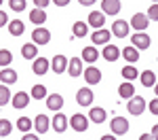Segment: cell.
Listing matches in <instances>:
<instances>
[{
  "label": "cell",
  "mask_w": 158,
  "mask_h": 140,
  "mask_svg": "<svg viewBox=\"0 0 158 140\" xmlns=\"http://www.w3.org/2000/svg\"><path fill=\"white\" fill-rule=\"evenodd\" d=\"M78 2H80L82 7H93V4H95L97 0H78Z\"/></svg>",
  "instance_id": "b9f144b4"
},
{
  "label": "cell",
  "mask_w": 158,
  "mask_h": 140,
  "mask_svg": "<svg viewBox=\"0 0 158 140\" xmlns=\"http://www.w3.org/2000/svg\"><path fill=\"white\" fill-rule=\"evenodd\" d=\"M32 125H34V121L30 117H19V121H17V129L19 132H30Z\"/></svg>",
  "instance_id": "d6a6232c"
},
{
  "label": "cell",
  "mask_w": 158,
  "mask_h": 140,
  "mask_svg": "<svg viewBox=\"0 0 158 140\" xmlns=\"http://www.w3.org/2000/svg\"><path fill=\"white\" fill-rule=\"evenodd\" d=\"M129 21H122V19H116L114 24H112V34L114 36H118V38H124L127 34H129Z\"/></svg>",
  "instance_id": "7c38bea8"
},
{
  "label": "cell",
  "mask_w": 158,
  "mask_h": 140,
  "mask_svg": "<svg viewBox=\"0 0 158 140\" xmlns=\"http://www.w3.org/2000/svg\"><path fill=\"white\" fill-rule=\"evenodd\" d=\"M86 30H89V24H86V21H76V24L72 25V32H74L76 38L86 36Z\"/></svg>",
  "instance_id": "f546056e"
},
{
  "label": "cell",
  "mask_w": 158,
  "mask_h": 140,
  "mask_svg": "<svg viewBox=\"0 0 158 140\" xmlns=\"http://www.w3.org/2000/svg\"><path fill=\"white\" fill-rule=\"evenodd\" d=\"M70 127H72L74 132H86L89 129V117L85 115H72L70 117Z\"/></svg>",
  "instance_id": "3957f363"
},
{
  "label": "cell",
  "mask_w": 158,
  "mask_h": 140,
  "mask_svg": "<svg viewBox=\"0 0 158 140\" xmlns=\"http://www.w3.org/2000/svg\"><path fill=\"white\" fill-rule=\"evenodd\" d=\"M49 68H51V62L47 60V57H34V64H32L34 75H38V76L47 75V72H49Z\"/></svg>",
  "instance_id": "ba28073f"
},
{
  "label": "cell",
  "mask_w": 158,
  "mask_h": 140,
  "mask_svg": "<svg viewBox=\"0 0 158 140\" xmlns=\"http://www.w3.org/2000/svg\"><path fill=\"white\" fill-rule=\"evenodd\" d=\"M122 57L129 64H137L139 62V49L133 47V45H131V47H124V49H122Z\"/></svg>",
  "instance_id": "44dd1931"
},
{
  "label": "cell",
  "mask_w": 158,
  "mask_h": 140,
  "mask_svg": "<svg viewBox=\"0 0 158 140\" xmlns=\"http://www.w3.org/2000/svg\"><path fill=\"white\" fill-rule=\"evenodd\" d=\"M122 76H124L127 81L137 79V68H135V66H124V68H122Z\"/></svg>",
  "instance_id": "e575fe53"
},
{
  "label": "cell",
  "mask_w": 158,
  "mask_h": 140,
  "mask_svg": "<svg viewBox=\"0 0 158 140\" xmlns=\"http://www.w3.org/2000/svg\"><path fill=\"white\" fill-rule=\"evenodd\" d=\"M152 138L158 140V125H154V129H152Z\"/></svg>",
  "instance_id": "f6af8a7d"
},
{
  "label": "cell",
  "mask_w": 158,
  "mask_h": 140,
  "mask_svg": "<svg viewBox=\"0 0 158 140\" xmlns=\"http://www.w3.org/2000/svg\"><path fill=\"white\" fill-rule=\"evenodd\" d=\"M11 104H13V108H25L27 104H30V93H25V91H19V93H15L13 96V100H11Z\"/></svg>",
  "instance_id": "e0dca14e"
},
{
  "label": "cell",
  "mask_w": 158,
  "mask_h": 140,
  "mask_svg": "<svg viewBox=\"0 0 158 140\" xmlns=\"http://www.w3.org/2000/svg\"><path fill=\"white\" fill-rule=\"evenodd\" d=\"M9 32H11L13 36H21L23 34V30H25V25H23V21L21 19H13V21H9Z\"/></svg>",
  "instance_id": "83f0119b"
},
{
  "label": "cell",
  "mask_w": 158,
  "mask_h": 140,
  "mask_svg": "<svg viewBox=\"0 0 158 140\" xmlns=\"http://www.w3.org/2000/svg\"><path fill=\"white\" fill-rule=\"evenodd\" d=\"M148 19H154V21H158V2H152V7L148 9Z\"/></svg>",
  "instance_id": "74e56055"
},
{
  "label": "cell",
  "mask_w": 158,
  "mask_h": 140,
  "mask_svg": "<svg viewBox=\"0 0 158 140\" xmlns=\"http://www.w3.org/2000/svg\"><path fill=\"white\" fill-rule=\"evenodd\" d=\"M30 21H32L34 25H42L44 21H47V13H44V9L34 7V11L30 13Z\"/></svg>",
  "instance_id": "cb8c5ba5"
},
{
  "label": "cell",
  "mask_w": 158,
  "mask_h": 140,
  "mask_svg": "<svg viewBox=\"0 0 158 140\" xmlns=\"http://www.w3.org/2000/svg\"><path fill=\"white\" fill-rule=\"evenodd\" d=\"M6 24H9V15L4 11H0V28H4Z\"/></svg>",
  "instance_id": "60d3db41"
},
{
  "label": "cell",
  "mask_w": 158,
  "mask_h": 140,
  "mask_svg": "<svg viewBox=\"0 0 158 140\" xmlns=\"http://www.w3.org/2000/svg\"><path fill=\"white\" fill-rule=\"evenodd\" d=\"M38 45L36 43H25L23 47H21V55H23L25 60H34V57H38Z\"/></svg>",
  "instance_id": "d4e9b609"
},
{
  "label": "cell",
  "mask_w": 158,
  "mask_h": 140,
  "mask_svg": "<svg viewBox=\"0 0 158 140\" xmlns=\"http://www.w3.org/2000/svg\"><path fill=\"white\" fill-rule=\"evenodd\" d=\"M93 100H95V96H93V89L80 87L78 91H76V102H78L80 106H91V104H93Z\"/></svg>",
  "instance_id": "5b68a950"
},
{
  "label": "cell",
  "mask_w": 158,
  "mask_h": 140,
  "mask_svg": "<svg viewBox=\"0 0 158 140\" xmlns=\"http://www.w3.org/2000/svg\"><path fill=\"white\" fill-rule=\"evenodd\" d=\"M127 111L135 117H139V115L146 111V100L141 98V96H131L129 98V104H127Z\"/></svg>",
  "instance_id": "6da1fadb"
},
{
  "label": "cell",
  "mask_w": 158,
  "mask_h": 140,
  "mask_svg": "<svg viewBox=\"0 0 158 140\" xmlns=\"http://www.w3.org/2000/svg\"><path fill=\"white\" fill-rule=\"evenodd\" d=\"M65 127H68V117L61 115V113H57L55 117H53V129H55L57 134H63Z\"/></svg>",
  "instance_id": "ffe728a7"
},
{
  "label": "cell",
  "mask_w": 158,
  "mask_h": 140,
  "mask_svg": "<svg viewBox=\"0 0 158 140\" xmlns=\"http://www.w3.org/2000/svg\"><path fill=\"white\" fill-rule=\"evenodd\" d=\"M131 40H133V47H137V49H148L150 43H152L146 32H135L133 36H131Z\"/></svg>",
  "instance_id": "4fadbf2b"
},
{
  "label": "cell",
  "mask_w": 158,
  "mask_h": 140,
  "mask_svg": "<svg viewBox=\"0 0 158 140\" xmlns=\"http://www.w3.org/2000/svg\"><path fill=\"white\" fill-rule=\"evenodd\" d=\"M110 36H112L110 30H106V28H97V30L91 34V40H93V45H108Z\"/></svg>",
  "instance_id": "52a82bcc"
},
{
  "label": "cell",
  "mask_w": 158,
  "mask_h": 140,
  "mask_svg": "<svg viewBox=\"0 0 158 140\" xmlns=\"http://www.w3.org/2000/svg\"><path fill=\"white\" fill-rule=\"evenodd\" d=\"M0 81L4 85H13V83H17V72L13 68H2L0 70Z\"/></svg>",
  "instance_id": "603a6c76"
},
{
  "label": "cell",
  "mask_w": 158,
  "mask_h": 140,
  "mask_svg": "<svg viewBox=\"0 0 158 140\" xmlns=\"http://www.w3.org/2000/svg\"><path fill=\"white\" fill-rule=\"evenodd\" d=\"M82 62H89V64H93V62H97L99 60V51L95 49V47H85L82 49Z\"/></svg>",
  "instance_id": "484cf974"
},
{
  "label": "cell",
  "mask_w": 158,
  "mask_h": 140,
  "mask_svg": "<svg viewBox=\"0 0 158 140\" xmlns=\"http://www.w3.org/2000/svg\"><path fill=\"white\" fill-rule=\"evenodd\" d=\"M34 127H36L38 134H47V129L51 127V121L47 115H36V119H34Z\"/></svg>",
  "instance_id": "ac0fdd59"
},
{
  "label": "cell",
  "mask_w": 158,
  "mask_h": 140,
  "mask_svg": "<svg viewBox=\"0 0 158 140\" xmlns=\"http://www.w3.org/2000/svg\"><path fill=\"white\" fill-rule=\"evenodd\" d=\"M68 72L72 79L82 75V57H70V62H68Z\"/></svg>",
  "instance_id": "5bb4252c"
},
{
  "label": "cell",
  "mask_w": 158,
  "mask_h": 140,
  "mask_svg": "<svg viewBox=\"0 0 158 140\" xmlns=\"http://www.w3.org/2000/svg\"><path fill=\"white\" fill-rule=\"evenodd\" d=\"M154 93H156V96H158V81H156V83H154Z\"/></svg>",
  "instance_id": "bcb514c9"
},
{
  "label": "cell",
  "mask_w": 158,
  "mask_h": 140,
  "mask_svg": "<svg viewBox=\"0 0 158 140\" xmlns=\"http://www.w3.org/2000/svg\"><path fill=\"white\" fill-rule=\"evenodd\" d=\"M47 106H49L51 111H61L63 108V96H59V93L47 96Z\"/></svg>",
  "instance_id": "7402d4cb"
},
{
  "label": "cell",
  "mask_w": 158,
  "mask_h": 140,
  "mask_svg": "<svg viewBox=\"0 0 158 140\" xmlns=\"http://www.w3.org/2000/svg\"><path fill=\"white\" fill-rule=\"evenodd\" d=\"M106 117H108V113H106L103 108H99V106H93V108L89 111V121H93V123H103Z\"/></svg>",
  "instance_id": "d6986e66"
},
{
  "label": "cell",
  "mask_w": 158,
  "mask_h": 140,
  "mask_svg": "<svg viewBox=\"0 0 158 140\" xmlns=\"http://www.w3.org/2000/svg\"><path fill=\"white\" fill-rule=\"evenodd\" d=\"M86 24L91 25V28H103V24H106V15H103V11H93L89 13V19H86Z\"/></svg>",
  "instance_id": "8fae6325"
},
{
  "label": "cell",
  "mask_w": 158,
  "mask_h": 140,
  "mask_svg": "<svg viewBox=\"0 0 158 140\" xmlns=\"http://www.w3.org/2000/svg\"><path fill=\"white\" fill-rule=\"evenodd\" d=\"M51 68H53V72L63 75V72L68 70V57H65V55H55L53 62H51Z\"/></svg>",
  "instance_id": "9a60e30c"
},
{
  "label": "cell",
  "mask_w": 158,
  "mask_h": 140,
  "mask_svg": "<svg viewBox=\"0 0 158 140\" xmlns=\"http://www.w3.org/2000/svg\"><path fill=\"white\" fill-rule=\"evenodd\" d=\"M53 4H57V7H65V4H70V0H53Z\"/></svg>",
  "instance_id": "7bdbcfd3"
},
{
  "label": "cell",
  "mask_w": 158,
  "mask_h": 140,
  "mask_svg": "<svg viewBox=\"0 0 158 140\" xmlns=\"http://www.w3.org/2000/svg\"><path fill=\"white\" fill-rule=\"evenodd\" d=\"M11 129H13V125L9 119H0V138H6L11 134Z\"/></svg>",
  "instance_id": "836d02e7"
},
{
  "label": "cell",
  "mask_w": 158,
  "mask_h": 140,
  "mask_svg": "<svg viewBox=\"0 0 158 140\" xmlns=\"http://www.w3.org/2000/svg\"><path fill=\"white\" fill-rule=\"evenodd\" d=\"M139 81H141L143 87H154V83H156L158 79H156V75H154L152 70H143V72L139 75Z\"/></svg>",
  "instance_id": "4316f807"
},
{
  "label": "cell",
  "mask_w": 158,
  "mask_h": 140,
  "mask_svg": "<svg viewBox=\"0 0 158 140\" xmlns=\"http://www.w3.org/2000/svg\"><path fill=\"white\" fill-rule=\"evenodd\" d=\"M148 108H150V113H152V115H158V96H156V100H150Z\"/></svg>",
  "instance_id": "f35d334b"
},
{
  "label": "cell",
  "mask_w": 158,
  "mask_h": 140,
  "mask_svg": "<svg viewBox=\"0 0 158 140\" xmlns=\"http://www.w3.org/2000/svg\"><path fill=\"white\" fill-rule=\"evenodd\" d=\"M9 4H11V9L15 13L25 11V7H27V2H25V0H9Z\"/></svg>",
  "instance_id": "8d00e7d4"
},
{
  "label": "cell",
  "mask_w": 158,
  "mask_h": 140,
  "mask_svg": "<svg viewBox=\"0 0 158 140\" xmlns=\"http://www.w3.org/2000/svg\"><path fill=\"white\" fill-rule=\"evenodd\" d=\"M51 4V0H34V7H38V9H47Z\"/></svg>",
  "instance_id": "ab89813d"
},
{
  "label": "cell",
  "mask_w": 158,
  "mask_h": 140,
  "mask_svg": "<svg viewBox=\"0 0 158 140\" xmlns=\"http://www.w3.org/2000/svg\"><path fill=\"white\" fill-rule=\"evenodd\" d=\"M23 140H38L36 134H23Z\"/></svg>",
  "instance_id": "ee69618b"
},
{
  "label": "cell",
  "mask_w": 158,
  "mask_h": 140,
  "mask_svg": "<svg viewBox=\"0 0 158 140\" xmlns=\"http://www.w3.org/2000/svg\"><path fill=\"white\" fill-rule=\"evenodd\" d=\"M49 40H51V32L42 25H38L32 32V43H36V45H49Z\"/></svg>",
  "instance_id": "8992f818"
},
{
  "label": "cell",
  "mask_w": 158,
  "mask_h": 140,
  "mask_svg": "<svg viewBox=\"0 0 158 140\" xmlns=\"http://www.w3.org/2000/svg\"><path fill=\"white\" fill-rule=\"evenodd\" d=\"M13 62V53L9 49H0V66H9Z\"/></svg>",
  "instance_id": "d590c367"
},
{
  "label": "cell",
  "mask_w": 158,
  "mask_h": 140,
  "mask_svg": "<svg viewBox=\"0 0 158 140\" xmlns=\"http://www.w3.org/2000/svg\"><path fill=\"white\" fill-rule=\"evenodd\" d=\"M152 2H158V0H152Z\"/></svg>",
  "instance_id": "c3c4849f"
},
{
  "label": "cell",
  "mask_w": 158,
  "mask_h": 140,
  "mask_svg": "<svg viewBox=\"0 0 158 140\" xmlns=\"http://www.w3.org/2000/svg\"><path fill=\"white\" fill-rule=\"evenodd\" d=\"M118 96L120 98H124V100H129L131 96H135V87H133V83H120V87H118Z\"/></svg>",
  "instance_id": "f1b7e54d"
},
{
  "label": "cell",
  "mask_w": 158,
  "mask_h": 140,
  "mask_svg": "<svg viewBox=\"0 0 158 140\" xmlns=\"http://www.w3.org/2000/svg\"><path fill=\"white\" fill-rule=\"evenodd\" d=\"M120 0H101V11L103 15H118L120 13Z\"/></svg>",
  "instance_id": "9c48e42d"
},
{
  "label": "cell",
  "mask_w": 158,
  "mask_h": 140,
  "mask_svg": "<svg viewBox=\"0 0 158 140\" xmlns=\"http://www.w3.org/2000/svg\"><path fill=\"white\" fill-rule=\"evenodd\" d=\"M85 81L89 85H97L99 81H101V70H99L97 66H86L85 70Z\"/></svg>",
  "instance_id": "30bf717a"
},
{
  "label": "cell",
  "mask_w": 158,
  "mask_h": 140,
  "mask_svg": "<svg viewBox=\"0 0 158 140\" xmlns=\"http://www.w3.org/2000/svg\"><path fill=\"white\" fill-rule=\"evenodd\" d=\"M30 98H34V100H42V98H47V87H44L42 83L34 85L32 91H30Z\"/></svg>",
  "instance_id": "4dcf8cb0"
},
{
  "label": "cell",
  "mask_w": 158,
  "mask_h": 140,
  "mask_svg": "<svg viewBox=\"0 0 158 140\" xmlns=\"http://www.w3.org/2000/svg\"><path fill=\"white\" fill-rule=\"evenodd\" d=\"M110 127H112V134H114L116 138H120V136H124V134L129 132V121H127L124 117H114L112 123H110Z\"/></svg>",
  "instance_id": "7a4b0ae2"
},
{
  "label": "cell",
  "mask_w": 158,
  "mask_h": 140,
  "mask_svg": "<svg viewBox=\"0 0 158 140\" xmlns=\"http://www.w3.org/2000/svg\"><path fill=\"white\" fill-rule=\"evenodd\" d=\"M120 57V49L116 47V45H103V60L106 62H116Z\"/></svg>",
  "instance_id": "2e32d148"
},
{
  "label": "cell",
  "mask_w": 158,
  "mask_h": 140,
  "mask_svg": "<svg viewBox=\"0 0 158 140\" xmlns=\"http://www.w3.org/2000/svg\"><path fill=\"white\" fill-rule=\"evenodd\" d=\"M0 7H2V0H0Z\"/></svg>",
  "instance_id": "7dc6e473"
},
{
  "label": "cell",
  "mask_w": 158,
  "mask_h": 140,
  "mask_svg": "<svg viewBox=\"0 0 158 140\" xmlns=\"http://www.w3.org/2000/svg\"><path fill=\"white\" fill-rule=\"evenodd\" d=\"M11 89H9V85H4V83H2V85H0V106H4V104H9V102H11Z\"/></svg>",
  "instance_id": "1f68e13d"
},
{
  "label": "cell",
  "mask_w": 158,
  "mask_h": 140,
  "mask_svg": "<svg viewBox=\"0 0 158 140\" xmlns=\"http://www.w3.org/2000/svg\"><path fill=\"white\" fill-rule=\"evenodd\" d=\"M148 24H150V19H148L146 13H135L133 17H131V21H129V25L135 28V32H143L148 28Z\"/></svg>",
  "instance_id": "277c9868"
}]
</instances>
